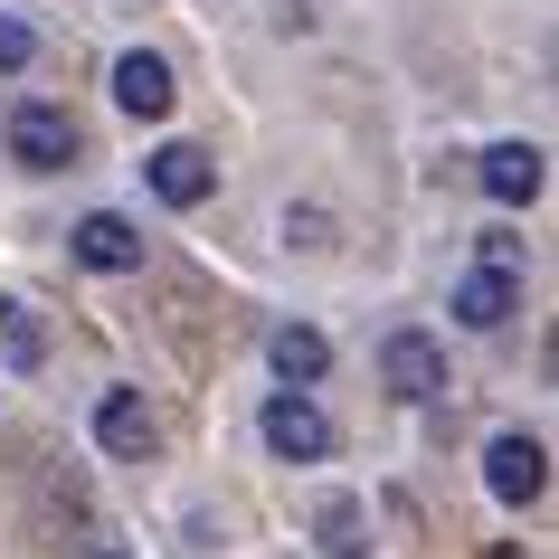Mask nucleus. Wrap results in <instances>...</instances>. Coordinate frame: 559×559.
<instances>
[{"label": "nucleus", "mask_w": 559, "mask_h": 559, "mask_svg": "<svg viewBox=\"0 0 559 559\" xmlns=\"http://www.w3.org/2000/svg\"><path fill=\"white\" fill-rule=\"evenodd\" d=\"M38 360H48V323H38V304H0V370L29 380Z\"/></svg>", "instance_id": "nucleus-13"}, {"label": "nucleus", "mask_w": 559, "mask_h": 559, "mask_svg": "<svg viewBox=\"0 0 559 559\" xmlns=\"http://www.w3.org/2000/svg\"><path fill=\"white\" fill-rule=\"evenodd\" d=\"M95 445H105L115 465H143L152 445H162V427H152V408H143V389H105V399H95Z\"/></svg>", "instance_id": "nucleus-5"}, {"label": "nucleus", "mask_w": 559, "mask_h": 559, "mask_svg": "<svg viewBox=\"0 0 559 559\" xmlns=\"http://www.w3.org/2000/svg\"><path fill=\"white\" fill-rule=\"evenodd\" d=\"M105 559H123V550H105Z\"/></svg>", "instance_id": "nucleus-17"}, {"label": "nucleus", "mask_w": 559, "mask_h": 559, "mask_svg": "<svg viewBox=\"0 0 559 559\" xmlns=\"http://www.w3.org/2000/svg\"><path fill=\"white\" fill-rule=\"evenodd\" d=\"M10 152H20V171H67V162H86V133L67 105H20L10 115Z\"/></svg>", "instance_id": "nucleus-3"}, {"label": "nucleus", "mask_w": 559, "mask_h": 559, "mask_svg": "<svg viewBox=\"0 0 559 559\" xmlns=\"http://www.w3.org/2000/svg\"><path fill=\"white\" fill-rule=\"evenodd\" d=\"M29 58H38V29H29V20H10V10H0V76H20Z\"/></svg>", "instance_id": "nucleus-14"}, {"label": "nucleus", "mask_w": 559, "mask_h": 559, "mask_svg": "<svg viewBox=\"0 0 559 559\" xmlns=\"http://www.w3.org/2000/svg\"><path fill=\"white\" fill-rule=\"evenodd\" d=\"M76 265H95V275H133V265H143V228L115 218V209L76 218Z\"/></svg>", "instance_id": "nucleus-7"}, {"label": "nucleus", "mask_w": 559, "mask_h": 559, "mask_svg": "<svg viewBox=\"0 0 559 559\" xmlns=\"http://www.w3.org/2000/svg\"><path fill=\"white\" fill-rule=\"evenodd\" d=\"M171 67H162V58H152V48H133V58H115V105H123V115H133V123H162V115H171Z\"/></svg>", "instance_id": "nucleus-8"}, {"label": "nucleus", "mask_w": 559, "mask_h": 559, "mask_svg": "<svg viewBox=\"0 0 559 559\" xmlns=\"http://www.w3.org/2000/svg\"><path fill=\"white\" fill-rule=\"evenodd\" d=\"M380 380L389 389H399V399H437V389H445V342H437V332H389V342H380Z\"/></svg>", "instance_id": "nucleus-4"}, {"label": "nucleus", "mask_w": 559, "mask_h": 559, "mask_svg": "<svg viewBox=\"0 0 559 559\" xmlns=\"http://www.w3.org/2000/svg\"><path fill=\"white\" fill-rule=\"evenodd\" d=\"M484 493L512 502V512H522V502H540V493H550V445L522 437V427H502V437L484 445Z\"/></svg>", "instance_id": "nucleus-2"}, {"label": "nucleus", "mask_w": 559, "mask_h": 559, "mask_svg": "<svg viewBox=\"0 0 559 559\" xmlns=\"http://www.w3.org/2000/svg\"><path fill=\"white\" fill-rule=\"evenodd\" d=\"M484 559H531V550H512V540H502V550H484Z\"/></svg>", "instance_id": "nucleus-16"}, {"label": "nucleus", "mask_w": 559, "mask_h": 559, "mask_svg": "<svg viewBox=\"0 0 559 559\" xmlns=\"http://www.w3.org/2000/svg\"><path fill=\"white\" fill-rule=\"evenodd\" d=\"M265 360H275V380H285V389H313V380L332 370V342H323L313 323H275V342H265Z\"/></svg>", "instance_id": "nucleus-10"}, {"label": "nucleus", "mask_w": 559, "mask_h": 559, "mask_svg": "<svg viewBox=\"0 0 559 559\" xmlns=\"http://www.w3.org/2000/svg\"><path fill=\"white\" fill-rule=\"evenodd\" d=\"M484 265H493V275H522V237H512V228H484Z\"/></svg>", "instance_id": "nucleus-15"}, {"label": "nucleus", "mask_w": 559, "mask_h": 559, "mask_svg": "<svg viewBox=\"0 0 559 559\" xmlns=\"http://www.w3.org/2000/svg\"><path fill=\"white\" fill-rule=\"evenodd\" d=\"M512 304H522V275L474 265L465 285H455V323H465V332H493V323H512Z\"/></svg>", "instance_id": "nucleus-9"}, {"label": "nucleus", "mask_w": 559, "mask_h": 559, "mask_svg": "<svg viewBox=\"0 0 559 559\" xmlns=\"http://www.w3.org/2000/svg\"><path fill=\"white\" fill-rule=\"evenodd\" d=\"M484 190H493L502 209H531V200H540V152H531V143H493V152H484Z\"/></svg>", "instance_id": "nucleus-12"}, {"label": "nucleus", "mask_w": 559, "mask_h": 559, "mask_svg": "<svg viewBox=\"0 0 559 559\" xmlns=\"http://www.w3.org/2000/svg\"><path fill=\"white\" fill-rule=\"evenodd\" d=\"M257 427H265V455H285V465H323L332 455V417L313 408V389H275Z\"/></svg>", "instance_id": "nucleus-1"}, {"label": "nucleus", "mask_w": 559, "mask_h": 559, "mask_svg": "<svg viewBox=\"0 0 559 559\" xmlns=\"http://www.w3.org/2000/svg\"><path fill=\"white\" fill-rule=\"evenodd\" d=\"M313 550H323V559H370V502L332 493L323 512H313Z\"/></svg>", "instance_id": "nucleus-11"}, {"label": "nucleus", "mask_w": 559, "mask_h": 559, "mask_svg": "<svg viewBox=\"0 0 559 559\" xmlns=\"http://www.w3.org/2000/svg\"><path fill=\"white\" fill-rule=\"evenodd\" d=\"M209 190H218V152H200V143H162V152H152V200L200 209Z\"/></svg>", "instance_id": "nucleus-6"}]
</instances>
